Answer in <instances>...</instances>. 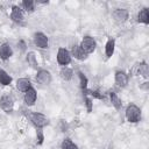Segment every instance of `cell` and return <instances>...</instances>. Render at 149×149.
<instances>
[{"instance_id":"cell-13","label":"cell","mask_w":149,"mask_h":149,"mask_svg":"<svg viewBox=\"0 0 149 149\" xmlns=\"http://www.w3.org/2000/svg\"><path fill=\"white\" fill-rule=\"evenodd\" d=\"M71 57L73 56L78 61H85L87 58V54L83 50V48L79 45V44H74L72 48H71Z\"/></svg>"},{"instance_id":"cell-8","label":"cell","mask_w":149,"mask_h":149,"mask_svg":"<svg viewBox=\"0 0 149 149\" xmlns=\"http://www.w3.org/2000/svg\"><path fill=\"white\" fill-rule=\"evenodd\" d=\"M36 81L41 85H49L51 83V73L48 71V70H44V69H40L36 73V77H35Z\"/></svg>"},{"instance_id":"cell-14","label":"cell","mask_w":149,"mask_h":149,"mask_svg":"<svg viewBox=\"0 0 149 149\" xmlns=\"http://www.w3.org/2000/svg\"><path fill=\"white\" fill-rule=\"evenodd\" d=\"M13 56V50L9 43H2L0 44V58L2 61H7Z\"/></svg>"},{"instance_id":"cell-27","label":"cell","mask_w":149,"mask_h":149,"mask_svg":"<svg viewBox=\"0 0 149 149\" xmlns=\"http://www.w3.org/2000/svg\"><path fill=\"white\" fill-rule=\"evenodd\" d=\"M17 48H20L22 51L23 50H26V43H24V41H19V43H17Z\"/></svg>"},{"instance_id":"cell-7","label":"cell","mask_w":149,"mask_h":149,"mask_svg":"<svg viewBox=\"0 0 149 149\" xmlns=\"http://www.w3.org/2000/svg\"><path fill=\"white\" fill-rule=\"evenodd\" d=\"M0 108L6 113H12L14 109V100L10 95L3 94L0 98Z\"/></svg>"},{"instance_id":"cell-6","label":"cell","mask_w":149,"mask_h":149,"mask_svg":"<svg viewBox=\"0 0 149 149\" xmlns=\"http://www.w3.org/2000/svg\"><path fill=\"white\" fill-rule=\"evenodd\" d=\"M112 17H113V20H114L116 23L121 24V23H125V22L128 20L129 13H128V10L125 9V8H115V9L112 12Z\"/></svg>"},{"instance_id":"cell-23","label":"cell","mask_w":149,"mask_h":149,"mask_svg":"<svg viewBox=\"0 0 149 149\" xmlns=\"http://www.w3.org/2000/svg\"><path fill=\"white\" fill-rule=\"evenodd\" d=\"M78 78H79V86H80V88L83 90V91H85V90H87V84H88V79H87V77L83 73V72H78Z\"/></svg>"},{"instance_id":"cell-1","label":"cell","mask_w":149,"mask_h":149,"mask_svg":"<svg viewBox=\"0 0 149 149\" xmlns=\"http://www.w3.org/2000/svg\"><path fill=\"white\" fill-rule=\"evenodd\" d=\"M125 116H126V120H127L128 122L137 123V122L141 120V116H142L141 108H140L139 106H136L135 104H130V105H128L127 108H126Z\"/></svg>"},{"instance_id":"cell-5","label":"cell","mask_w":149,"mask_h":149,"mask_svg":"<svg viewBox=\"0 0 149 149\" xmlns=\"http://www.w3.org/2000/svg\"><path fill=\"white\" fill-rule=\"evenodd\" d=\"M33 41H34V44L37 47V48H41V49H47L49 47V38L48 36L42 33V31H37L34 34V37H33Z\"/></svg>"},{"instance_id":"cell-10","label":"cell","mask_w":149,"mask_h":149,"mask_svg":"<svg viewBox=\"0 0 149 149\" xmlns=\"http://www.w3.org/2000/svg\"><path fill=\"white\" fill-rule=\"evenodd\" d=\"M10 20L15 23H22L24 20V15H23V10L20 6H12L10 9Z\"/></svg>"},{"instance_id":"cell-19","label":"cell","mask_w":149,"mask_h":149,"mask_svg":"<svg viewBox=\"0 0 149 149\" xmlns=\"http://www.w3.org/2000/svg\"><path fill=\"white\" fill-rule=\"evenodd\" d=\"M109 99H111V102H112V105L114 106L115 109L119 111L122 107V101H121V99L119 98V95L115 92H109Z\"/></svg>"},{"instance_id":"cell-12","label":"cell","mask_w":149,"mask_h":149,"mask_svg":"<svg viewBox=\"0 0 149 149\" xmlns=\"http://www.w3.org/2000/svg\"><path fill=\"white\" fill-rule=\"evenodd\" d=\"M37 99V92L34 87H30L28 91L24 92V97H23V101L27 106H33L35 104Z\"/></svg>"},{"instance_id":"cell-2","label":"cell","mask_w":149,"mask_h":149,"mask_svg":"<svg viewBox=\"0 0 149 149\" xmlns=\"http://www.w3.org/2000/svg\"><path fill=\"white\" fill-rule=\"evenodd\" d=\"M29 119H30L31 123L36 127V129H42V128H44L45 126L49 125L48 118H47L44 114L38 113V112L30 113V114H29Z\"/></svg>"},{"instance_id":"cell-18","label":"cell","mask_w":149,"mask_h":149,"mask_svg":"<svg viewBox=\"0 0 149 149\" xmlns=\"http://www.w3.org/2000/svg\"><path fill=\"white\" fill-rule=\"evenodd\" d=\"M137 21L140 23H143V24H148L149 23V10H148V8H142L139 12Z\"/></svg>"},{"instance_id":"cell-17","label":"cell","mask_w":149,"mask_h":149,"mask_svg":"<svg viewBox=\"0 0 149 149\" xmlns=\"http://www.w3.org/2000/svg\"><path fill=\"white\" fill-rule=\"evenodd\" d=\"M59 76H61V78H62L63 80L69 81V80H71L72 77H73V71H72V69H70L69 66H63V68L61 69V71H59Z\"/></svg>"},{"instance_id":"cell-3","label":"cell","mask_w":149,"mask_h":149,"mask_svg":"<svg viewBox=\"0 0 149 149\" xmlns=\"http://www.w3.org/2000/svg\"><path fill=\"white\" fill-rule=\"evenodd\" d=\"M79 45H80V47L83 48V50L88 55V54H93V52L95 51L97 42H95V40H94L93 37H91V36H84Z\"/></svg>"},{"instance_id":"cell-24","label":"cell","mask_w":149,"mask_h":149,"mask_svg":"<svg viewBox=\"0 0 149 149\" xmlns=\"http://www.w3.org/2000/svg\"><path fill=\"white\" fill-rule=\"evenodd\" d=\"M61 149H78V147L70 139H65V140H63V142L61 144Z\"/></svg>"},{"instance_id":"cell-4","label":"cell","mask_w":149,"mask_h":149,"mask_svg":"<svg viewBox=\"0 0 149 149\" xmlns=\"http://www.w3.org/2000/svg\"><path fill=\"white\" fill-rule=\"evenodd\" d=\"M56 58H57V63L62 66H66L71 63V54L65 48H59L58 49Z\"/></svg>"},{"instance_id":"cell-25","label":"cell","mask_w":149,"mask_h":149,"mask_svg":"<svg viewBox=\"0 0 149 149\" xmlns=\"http://www.w3.org/2000/svg\"><path fill=\"white\" fill-rule=\"evenodd\" d=\"M84 100H85V105H86V107H87V111L91 112V111H92V107H93V100H92V98H90L88 95L85 94Z\"/></svg>"},{"instance_id":"cell-9","label":"cell","mask_w":149,"mask_h":149,"mask_svg":"<svg viewBox=\"0 0 149 149\" xmlns=\"http://www.w3.org/2000/svg\"><path fill=\"white\" fill-rule=\"evenodd\" d=\"M132 72H133V74H135V76H142V77L147 78L148 74H149V68H148V64H147L146 62L136 63V64L133 66Z\"/></svg>"},{"instance_id":"cell-16","label":"cell","mask_w":149,"mask_h":149,"mask_svg":"<svg viewBox=\"0 0 149 149\" xmlns=\"http://www.w3.org/2000/svg\"><path fill=\"white\" fill-rule=\"evenodd\" d=\"M114 50H115V40L114 38H108L106 44H105V54H106V57L107 58H111L114 54Z\"/></svg>"},{"instance_id":"cell-15","label":"cell","mask_w":149,"mask_h":149,"mask_svg":"<svg viewBox=\"0 0 149 149\" xmlns=\"http://www.w3.org/2000/svg\"><path fill=\"white\" fill-rule=\"evenodd\" d=\"M30 87H33V86H31V83H30V80H29L28 78H20V79L16 80V88H17L19 91L26 92V91H28Z\"/></svg>"},{"instance_id":"cell-11","label":"cell","mask_w":149,"mask_h":149,"mask_svg":"<svg viewBox=\"0 0 149 149\" xmlns=\"http://www.w3.org/2000/svg\"><path fill=\"white\" fill-rule=\"evenodd\" d=\"M114 80L119 87H126L128 84V74L122 70H118L114 74Z\"/></svg>"},{"instance_id":"cell-20","label":"cell","mask_w":149,"mask_h":149,"mask_svg":"<svg viewBox=\"0 0 149 149\" xmlns=\"http://www.w3.org/2000/svg\"><path fill=\"white\" fill-rule=\"evenodd\" d=\"M12 83V77L2 69H0V84L3 86H8Z\"/></svg>"},{"instance_id":"cell-22","label":"cell","mask_w":149,"mask_h":149,"mask_svg":"<svg viewBox=\"0 0 149 149\" xmlns=\"http://www.w3.org/2000/svg\"><path fill=\"white\" fill-rule=\"evenodd\" d=\"M35 1H33V0H23L22 2H21V7L26 10V12H29V13H31V12H34L35 10Z\"/></svg>"},{"instance_id":"cell-21","label":"cell","mask_w":149,"mask_h":149,"mask_svg":"<svg viewBox=\"0 0 149 149\" xmlns=\"http://www.w3.org/2000/svg\"><path fill=\"white\" fill-rule=\"evenodd\" d=\"M26 61H27L28 65H30V66L34 68V69H36L37 65H38L36 55H35V52H33V51H29V52L27 54V56H26Z\"/></svg>"},{"instance_id":"cell-26","label":"cell","mask_w":149,"mask_h":149,"mask_svg":"<svg viewBox=\"0 0 149 149\" xmlns=\"http://www.w3.org/2000/svg\"><path fill=\"white\" fill-rule=\"evenodd\" d=\"M36 137H37V143L42 144L43 140H44V135H43V130L42 129H37L36 130Z\"/></svg>"}]
</instances>
